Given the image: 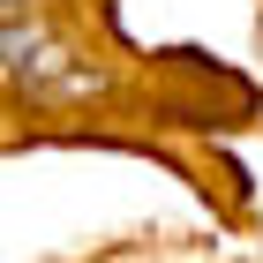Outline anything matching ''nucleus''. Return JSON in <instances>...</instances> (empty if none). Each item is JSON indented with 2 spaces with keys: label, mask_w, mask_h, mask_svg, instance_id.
I'll return each instance as SVG.
<instances>
[{
  "label": "nucleus",
  "mask_w": 263,
  "mask_h": 263,
  "mask_svg": "<svg viewBox=\"0 0 263 263\" xmlns=\"http://www.w3.org/2000/svg\"><path fill=\"white\" fill-rule=\"evenodd\" d=\"M8 76L15 83H30V90H76V68H61V53H53V38H45L38 23H23V15H8Z\"/></svg>",
  "instance_id": "f257e3e1"
},
{
  "label": "nucleus",
  "mask_w": 263,
  "mask_h": 263,
  "mask_svg": "<svg viewBox=\"0 0 263 263\" xmlns=\"http://www.w3.org/2000/svg\"><path fill=\"white\" fill-rule=\"evenodd\" d=\"M8 15H23V0H8Z\"/></svg>",
  "instance_id": "f03ea898"
}]
</instances>
